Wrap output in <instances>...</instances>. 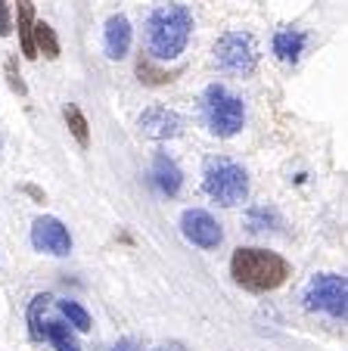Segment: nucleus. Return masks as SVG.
<instances>
[{"label":"nucleus","instance_id":"nucleus-1","mask_svg":"<svg viewBox=\"0 0 348 351\" xmlns=\"http://www.w3.org/2000/svg\"><path fill=\"white\" fill-rule=\"evenodd\" d=\"M230 274L243 289L249 292H270L286 283L289 261L268 249H237L230 258Z\"/></svg>","mask_w":348,"mask_h":351},{"label":"nucleus","instance_id":"nucleus-2","mask_svg":"<svg viewBox=\"0 0 348 351\" xmlns=\"http://www.w3.org/2000/svg\"><path fill=\"white\" fill-rule=\"evenodd\" d=\"M193 32V16L184 3H165L146 22V40L156 60H174L184 53Z\"/></svg>","mask_w":348,"mask_h":351},{"label":"nucleus","instance_id":"nucleus-3","mask_svg":"<svg viewBox=\"0 0 348 351\" xmlns=\"http://www.w3.org/2000/svg\"><path fill=\"white\" fill-rule=\"evenodd\" d=\"M202 186L218 206H240L249 196V178H246V171L233 159H224V156L205 162Z\"/></svg>","mask_w":348,"mask_h":351},{"label":"nucleus","instance_id":"nucleus-4","mask_svg":"<svg viewBox=\"0 0 348 351\" xmlns=\"http://www.w3.org/2000/svg\"><path fill=\"white\" fill-rule=\"evenodd\" d=\"M202 112H205V121H209V131L218 134V137H233V134H240V128H243V121H246L240 97H233V93L221 84H211L209 90H205Z\"/></svg>","mask_w":348,"mask_h":351},{"label":"nucleus","instance_id":"nucleus-5","mask_svg":"<svg viewBox=\"0 0 348 351\" xmlns=\"http://www.w3.org/2000/svg\"><path fill=\"white\" fill-rule=\"evenodd\" d=\"M345 302H348V283L339 274H321L305 289V305L311 311H327L333 317H345Z\"/></svg>","mask_w":348,"mask_h":351},{"label":"nucleus","instance_id":"nucleus-6","mask_svg":"<svg viewBox=\"0 0 348 351\" xmlns=\"http://www.w3.org/2000/svg\"><path fill=\"white\" fill-rule=\"evenodd\" d=\"M215 60H218V66L230 75L255 72V62H258L255 40H252L246 32H227L215 47Z\"/></svg>","mask_w":348,"mask_h":351},{"label":"nucleus","instance_id":"nucleus-7","mask_svg":"<svg viewBox=\"0 0 348 351\" xmlns=\"http://www.w3.org/2000/svg\"><path fill=\"white\" fill-rule=\"evenodd\" d=\"M32 245L38 252H50V255H69L72 252V237H69L66 224L60 218H38L32 227Z\"/></svg>","mask_w":348,"mask_h":351},{"label":"nucleus","instance_id":"nucleus-8","mask_svg":"<svg viewBox=\"0 0 348 351\" xmlns=\"http://www.w3.org/2000/svg\"><path fill=\"white\" fill-rule=\"evenodd\" d=\"M181 230H184V237L190 239L193 245H199V249H218L221 239H224L218 221L211 218L209 212H202V208H190V212H184V218H181Z\"/></svg>","mask_w":348,"mask_h":351},{"label":"nucleus","instance_id":"nucleus-9","mask_svg":"<svg viewBox=\"0 0 348 351\" xmlns=\"http://www.w3.org/2000/svg\"><path fill=\"white\" fill-rule=\"evenodd\" d=\"M137 125H140L143 137L171 140V137H181V134H184V115H178L174 109H165V106H150L137 119Z\"/></svg>","mask_w":348,"mask_h":351},{"label":"nucleus","instance_id":"nucleus-10","mask_svg":"<svg viewBox=\"0 0 348 351\" xmlns=\"http://www.w3.org/2000/svg\"><path fill=\"white\" fill-rule=\"evenodd\" d=\"M131 47V22L125 16H112L106 22V56L109 60H125Z\"/></svg>","mask_w":348,"mask_h":351},{"label":"nucleus","instance_id":"nucleus-11","mask_svg":"<svg viewBox=\"0 0 348 351\" xmlns=\"http://www.w3.org/2000/svg\"><path fill=\"white\" fill-rule=\"evenodd\" d=\"M16 25H19V44H22L25 60H38L34 40H32V32H34V3L32 0H16Z\"/></svg>","mask_w":348,"mask_h":351},{"label":"nucleus","instance_id":"nucleus-12","mask_svg":"<svg viewBox=\"0 0 348 351\" xmlns=\"http://www.w3.org/2000/svg\"><path fill=\"white\" fill-rule=\"evenodd\" d=\"M152 180H156V186L165 196H178L181 184H184V174H181V168L168 156H159L156 165H152Z\"/></svg>","mask_w":348,"mask_h":351},{"label":"nucleus","instance_id":"nucleus-13","mask_svg":"<svg viewBox=\"0 0 348 351\" xmlns=\"http://www.w3.org/2000/svg\"><path fill=\"white\" fill-rule=\"evenodd\" d=\"M305 50V34L296 32V28H283V32L274 34V53L277 60L283 62H296Z\"/></svg>","mask_w":348,"mask_h":351},{"label":"nucleus","instance_id":"nucleus-14","mask_svg":"<svg viewBox=\"0 0 348 351\" xmlns=\"http://www.w3.org/2000/svg\"><path fill=\"white\" fill-rule=\"evenodd\" d=\"M32 40H34V53H44L47 60L60 56V40H56V34H53V28L47 22H34Z\"/></svg>","mask_w":348,"mask_h":351},{"label":"nucleus","instance_id":"nucleus-15","mask_svg":"<svg viewBox=\"0 0 348 351\" xmlns=\"http://www.w3.org/2000/svg\"><path fill=\"white\" fill-rule=\"evenodd\" d=\"M62 115H66V125H69V131H72V137L78 140V146H87V143H91V131H87L84 112H81L75 103H69V106L62 109Z\"/></svg>","mask_w":348,"mask_h":351},{"label":"nucleus","instance_id":"nucleus-16","mask_svg":"<svg viewBox=\"0 0 348 351\" xmlns=\"http://www.w3.org/2000/svg\"><path fill=\"white\" fill-rule=\"evenodd\" d=\"M44 336L50 339L53 345H56V351H81L78 342H75V336L69 332V326L62 324V320H53V324L44 326Z\"/></svg>","mask_w":348,"mask_h":351},{"label":"nucleus","instance_id":"nucleus-17","mask_svg":"<svg viewBox=\"0 0 348 351\" xmlns=\"http://www.w3.org/2000/svg\"><path fill=\"white\" fill-rule=\"evenodd\" d=\"M50 302H53L50 295H34L32 308H28V330H32L34 342H40V339H44V311H47V305H50Z\"/></svg>","mask_w":348,"mask_h":351},{"label":"nucleus","instance_id":"nucleus-18","mask_svg":"<svg viewBox=\"0 0 348 351\" xmlns=\"http://www.w3.org/2000/svg\"><path fill=\"white\" fill-rule=\"evenodd\" d=\"M137 75H140V81H143V84L159 87V84H168V81L174 78L178 72H159V69H152V62L146 60V56H140V60H137Z\"/></svg>","mask_w":348,"mask_h":351},{"label":"nucleus","instance_id":"nucleus-19","mask_svg":"<svg viewBox=\"0 0 348 351\" xmlns=\"http://www.w3.org/2000/svg\"><path fill=\"white\" fill-rule=\"evenodd\" d=\"M60 311H62V317L75 326V330H81V332L91 330V314H87L78 302H60Z\"/></svg>","mask_w":348,"mask_h":351},{"label":"nucleus","instance_id":"nucleus-20","mask_svg":"<svg viewBox=\"0 0 348 351\" xmlns=\"http://www.w3.org/2000/svg\"><path fill=\"white\" fill-rule=\"evenodd\" d=\"M268 224H280L277 212H270V208H252L249 212V230H264Z\"/></svg>","mask_w":348,"mask_h":351},{"label":"nucleus","instance_id":"nucleus-21","mask_svg":"<svg viewBox=\"0 0 348 351\" xmlns=\"http://www.w3.org/2000/svg\"><path fill=\"white\" fill-rule=\"evenodd\" d=\"M7 81H10V87H13V93H19V97L28 93L25 81H22V75H19V60H16V56L7 60Z\"/></svg>","mask_w":348,"mask_h":351},{"label":"nucleus","instance_id":"nucleus-22","mask_svg":"<svg viewBox=\"0 0 348 351\" xmlns=\"http://www.w3.org/2000/svg\"><path fill=\"white\" fill-rule=\"evenodd\" d=\"M13 32V22H10V0H0V38H7Z\"/></svg>","mask_w":348,"mask_h":351},{"label":"nucleus","instance_id":"nucleus-23","mask_svg":"<svg viewBox=\"0 0 348 351\" xmlns=\"http://www.w3.org/2000/svg\"><path fill=\"white\" fill-rule=\"evenodd\" d=\"M112 351H140V345H137V339H121V342L112 345Z\"/></svg>","mask_w":348,"mask_h":351},{"label":"nucleus","instance_id":"nucleus-24","mask_svg":"<svg viewBox=\"0 0 348 351\" xmlns=\"http://www.w3.org/2000/svg\"><path fill=\"white\" fill-rule=\"evenodd\" d=\"M156 351H187V348L181 342H165V345H159Z\"/></svg>","mask_w":348,"mask_h":351},{"label":"nucleus","instance_id":"nucleus-25","mask_svg":"<svg viewBox=\"0 0 348 351\" xmlns=\"http://www.w3.org/2000/svg\"><path fill=\"white\" fill-rule=\"evenodd\" d=\"M0 149H3V137H0Z\"/></svg>","mask_w":348,"mask_h":351}]
</instances>
